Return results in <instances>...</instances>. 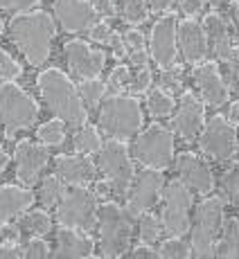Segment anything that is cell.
Wrapping results in <instances>:
<instances>
[{"mask_svg":"<svg viewBox=\"0 0 239 259\" xmlns=\"http://www.w3.org/2000/svg\"><path fill=\"white\" fill-rule=\"evenodd\" d=\"M129 83H131V70L127 66H117L108 74L106 88H111V91H124V88H129Z\"/></svg>","mask_w":239,"mask_h":259,"instance_id":"cell-38","label":"cell"},{"mask_svg":"<svg viewBox=\"0 0 239 259\" xmlns=\"http://www.w3.org/2000/svg\"><path fill=\"white\" fill-rule=\"evenodd\" d=\"M161 81V91L167 93H181L183 91V81H181V68L174 66V68H165L158 77Z\"/></svg>","mask_w":239,"mask_h":259,"instance_id":"cell-36","label":"cell"},{"mask_svg":"<svg viewBox=\"0 0 239 259\" xmlns=\"http://www.w3.org/2000/svg\"><path fill=\"white\" fill-rule=\"evenodd\" d=\"M203 29L210 36V46L212 52L217 54V59L221 63H230L239 59V48L235 46V38H232L230 29H228L226 21H223L219 14H208L206 21H203Z\"/></svg>","mask_w":239,"mask_h":259,"instance_id":"cell-20","label":"cell"},{"mask_svg":"<svg viewBox=\"0 0 239 259\" xmlns=\"http://www.w3.org/2000/svg\"><path fill=\"white\" fill-rule=\"evenodd\" d=\"M99 248L104 257H120L129 250L133 237V214L117 203H104L97 210Z\"/></svg>","mask_w":239,"mask_h":259,"instance_id":"cell-3","label":"cell"},{"mask_svg":"<svg viewBox=\"0 0 239 259\" xmlns=\"http://www.w3.org/2000/svg\"><path fill=\"white\" fill-rule=\"evenodd\" d=\"M151 86V72L149 68H138L136 72H131V83H129V91L133 95H142L149 91Z\"/></svg>","mask_w":239,"mask_h":259,"instance_id":"cell-39","label":"cell"},{"mask_svg":"<svg viewBox=\"0 0 239 259\" xmlns=\"http://www.w3.org/2000/svg\"><path fill=\"white\" fill-rule=\"evenodd\" d=\"M99 169L106 176V185L113 196H127L129 189H131L133 176H136L127 144L122 140L104 142L99 149Z\"/></svg>","mask_w":239,"mask_h":259,"instance_id":"cell-7","label":"cell"},{"mask_svg":"<svg viewBox=\"0 0 239 259\" xmlns=\"http://www.w3.org/2000/svg\"><path fill=\"white\" fill-rule=\"evenodd\" d=\"M203 126V104L192 93H183L178 102L176 115H174V128L183 140H194Z\"/></svg>","mask_w":239,"mask_h":259,"instance_id":"cell-22","label":"cell"},{"mask_svg":"<svg viewBox=\"0 0 239 259\" xmlns=\"http://www.w3.org/2000/svg\"><path fill=\"white\" fill-rule=\"evenodd\" d=\"M108 46L113 48V54H115L117 59H122V57H127V48H124V41L120 38V34L117 32H113V36H111V43Z\"/></svg>","mask_w":239,"mask_h":259,"instance_id":"cell-48","label":"cell"},{"mask_svg":"<svg viewBox=\"0 0 239 259\" xmlns=\"http://www.w3.org/2000/svg\"><path fill=\"white\" fill-rule=\"evenodd\" d=\"M52 9L63 32H91V27L97 23V9L91 5V0H52Z\"/></svg>","mask_w":239,"mask_h":259,"instance_id":"cell-13","label":"cell"},{"mask_svg":"<svg viewBox=\"0 0 239 259\" xmlns=\"http://www.w3.org/2000/svg\"><path fill=\"white\" fill-rule=\"evenodd\" d=\"M9 38L21 50L29 66H43L50 57L54 36V23L48 12H27L12 18L7 25Z\"/></svg>","mask_w":239,"mask_h":259,"instance_id":"cell-2","label":"cell"},{"mask_svg":"<svg viewBox=\"0 0 239 259\" xmlns=\"http://www.w3.org/2000/svg\"><path fill=\"white\" fill-rule=\"evenodd\" d=\"M48 255H50V246H48V241H43L41 237L29 239V243L25 246V257L38 259V257H48Z\"/></svg>","mask_w":239,"mask_h":259,"instance_id":"cell-42","label":"cell"},{"mask_svg":"<svg viewBox=\"0 0 239 259\" xmlns=\"http://www.w3.org/2000/svg\"><path fill=\"white\" fill-rule=\"evenodd\" d=\"M120 3V12H122L124 21L127 23H144L149 16V9H147V0H117Z\"/></svg>","mask_w":239,"mask_h":259,"instance_id":"cell-29","label":"cell"},{"mask_svg":"<svg viewBox=\"0 0 239 259\" xmlns=\"http://www.w3.org/2000/svg\"><path fill=\"white\" fill-rule=\"evenodd\" d=\"M221 192L230 198V203H239V165L228 167L221 174Z\"/></svg>","mask_w":239,"mask_h":259,"instance_id":"cell-35","label":"cell"},{"mask_svg":"<svg viewBox=\"0 0 239 259\" xmlns=\"http://www.w3.org/2000/svg\"><path fill=\"white\" fill-rule=\"evenodd\" d=\"M192 79H194V83H196L198 93H201V97L206 104H210V106L217 108V106H223V104L228 102L230 88L223 83L217 63H212V61L198 63L192 72Z\"/></svg>","mask_w":239,"mask_h":259,"instance_id":"cell-19","label":"cell"},{"mask_svg":"<svg viewBox=\"0 0 239 259\" xmlns=\"http://www.w3.org/2000/svg\"><path fill=\"white\" fill-rule=\"evenodd\" d=\"M176 16L158 18L151 27V41H149V54L156 61L158 68H174L176 66Z\"/></svg>","mask_w":239,"mask_h":259,"instance_id":"cell-14","label":"cell"},{"mask_svg":"<svg viewBox=\"0 0 239 259\" xmlns=\"http://www.w3.org/2000/svg\"><path fill=\"white\" fill-rule=\"evenodd\" d=\"M228 122L230 124H239V102L230 104V108H228Z\"/></svg>","mask_w":239,"mask_h":259,"instance_id":"cell-52","label":"cell"},{"mask_svg":"<svg viewBox=\"0 0 239 259\" xmlns=\"http://www.w3.org/2000/svg\"><path fill=\"white\" fill-rule=\"evenodd\" d=\"M178 7L183 9V14H187L190 18H194L196 14H201L203 0H178Z\"/></svg>","mask_w":239,"mask_h":259,"instance_id":"cell-46","label":"cell"},{"mask_svg":"<svg viewBox=\"0 0 239 259\" xmlns=\"http://www.w3.org/2000/svg\"><path fill=\"white\" fill-rule=\"evenodd\" d=\"M93 239L84 235L82 230L63 228L57 232V250L52 252L54 257H93Z\"/></svg>","mask_w":239,"mask_h":259,"instance_id":"cell-23","label":"cell"},{"mask_svg":"<svg viewBox=\"0 0 239 259\" xmlns=\"http://www.w3.org/2000/svg\"><path fill=\"white\" fill-rule=\"evenodd\" d=\"M133 257H147V259H156L158 252L153 250L149 243H142V246H136L133 248Z\"/></svg>","mask_w":239,"mask_h":259,"instance_id":"cell-49","label":"cell"},{"mask_svg":"<svg viewBox=\"0 0 239 259\" xmlns=\"http://www.w3.org/2000/svg\"><path fill=\"white\" fill-rule=\"evenodd\" d=\"M91 5L97 9V14H102V16H115L117 14V7L113 0H91Z\"/></svg>","mask_w":239,"mask_h":259,"instance_id":"cell-45","label":"cell"},{"mask_svg":"<svg viewBox=\"0 0 239 259\" xmlns=\"http://www.w3.org/2000/svg\"><path fill=\"white\" fill-rule=\"evenodd\" d=\"M66 138V131H63V122L61 119H52V122H46L43 126H38V140L48 147H59Z\"/></svg>","mask_w":239,"mask_h":259,"instance_id":"cell-31","label":"cell"},{"mask_svg":"<svg viewBox=\"0 0 239 259\" xmlns=\"http://www.w3.org/2000/svg\"><path fill=\"white\" fill-rule=\"evenodd\" d=\"M63 196V183L59 181L57 176H50L41 183L38 187V201H41L43 207H52L57 205V201Z\"/></svg>","mask_w":239,"mask_h":259,"instance_id":"cell-30","label":"cell"},{"mask_svg":"<svg viewBox=\"0 0 239 259\" xmlns=\"http://www.w3.org/2000/svg\"><path fill=\"white\" fill-rule=\"evenodd\" d=\"M228 18H230V25L239 38V3H232L230 7H228Z\"/></svg>","mask_w":239,"mask_h":259,"instance_id":"cell-50","label":"cell"},{"mask_svg":"<svg viewBox=\"0 0 239 259\" xmlns=\"http://www.w3.org/2000/svg\"><path fill=\"white\" fill-rule=\"evenodd\" d=\"M63 54H66L68 68H70L72 74H77L79 79H95L102 68L106 66V54L99 52V50H93L91 46H86L84 41H68L63 46Z\"/></svg>","mask_w":239,"mask_h":259,"instance_id":"cell-15","label":"cell"},{"mask_svg":"<svg viewBox=\"0 0 239 259\" xmlns=\"http://www.w3.org/2000/svg\"><path fill=\"white\" fill-rule=\"evenodd\" d=\"M163 187H165V178H163L161 169H142L138 176H133L131 189L127 194V210L133 217H140L142 212L151 210L156 205L158 196H161Z\"/></svg>","mask_w":239,"mask_h":259,"instance_id":"cell-12","label":"cell"},{"mask_svg":"<svg viewBox=\"0 0 239 259\" xmlns=\"http://www.w3.org/2000/svg\"><path fill=\"white\" fill-rule=\"evenodd\" d=\"M190 255H192V248L187 246L181 237L167 239V241H163L161 248H158V257H165V259H183Z\"/></svg>","mask_w":239,"mask_h":259,"instance_id":"cell-32","label":"cell"},{"mask_svg":"<svg viewBox=\"0 0 239 259\" xmlns=\"http://www.w3.org/2000/svg\"><path fill=\"white\" fill-rule=\"evenodd\" d=\"M232 91H237V93H239V83H237V86H235V88H232Z\"/></svg>","mask_w":239,"mask_h":259,"instance_id":"cell-55","label":"cell"},{"mask_svg":"<svg viewBox=\"0 0 239 259\" xmlns=\"http://www.w3.org/2000/svg\"><path fill=\"white\" fill-rule=\"evenodd\" d=\"M88 34H91V38H93L95 43L108 46V43H111V36H113V29H111V25H108V23L102 21V23H95V25H93Z\"/></svg>","mask_w":239,"mask_h":259,"instance_id":"cell-43","label":"cell"},{"mask_svg":"<svg viewBox=\"0 0 239 259\" xmlns=\"http://www.w3.org/2000/svg\"><path fill=\"white\" fill-rule=\"evenodd\" d=\"M221 3H223V0H210V5H215V7H219Z\"/></svg>","mask_w":239,"mask_h":259,"instance_id":"cell-54","label":"cell"},{"mask_svg":"<svg viewBox=\"0 0 239 259\" xmlns=\"http://www.w3.org/2000/svg\"><path fill=\"white\" fill-rule=\"evenodd\" d=\"M0 29H3V21H0Z\"/></svg>","mask_w":239,"mask_h":259,"instance_id":"cell-56","label":"cell"},{"mask_svg":"<svg viewBox=\"0 0 239 259\" xmlns=\"http://www.w3.org/2000/svg\"><path fill=\"white\" fill-rule=\"evenodd\" d=\"M133 156L151 169H165L174 160V133L163 124H151L133 142Z\"/></svg>","mask_w":239,"mask_h":259,"instance_id":"cell-9","label":"cell"},{"mask_svg":"<svg viewBox=\"0 0 239 259\" xmlns=\"http://www.w3.org/2000/svg\"><path fill=\"white\" fill-rule=\"evenodd\" d=\"M223 226V198L210 196L196 205L192 226V255L194 257H210L215 255L217 237Z\"/></svg>","mask_w":239,"mask_h":259,"instance_id":"cell-6","label":"cell"},{"mask_svg":"<svg viewBox=\"0 0 239 259\" xmlns=\"http://www.w3.org/2000/svg\"><path fill=\"white\" fill-rule=\"evenodd\" d=\"M138 230H140L142 243H156L163 235V221L156 214H151L147 210L140 214V226H138Z\"/></svg>","mask_w":239,"mask_h":259,"instance_id":"cell-27","label":"cell"},{"mask_svg":"<svg viewBox=\"0 0 239 259\" xmlns=\"http://www.w3.org/2000/svg\"><path fill=\"white\" fill-rule=\"evenodd\" d=\"M102 138H99V133L95 131L93 126H84L82 131L74 136L72 140V147L77 153H82V156H88V153H95L102 149Z\"/></svg>","mask_w":239,"mask_h":259,"instance_id":"cell-26","label":"cell"},{"mask_svg":"<svg viewBox=\"0 0 239 259\" xmlns=\"http://www.w3.org/2000/svg\"><path fill=\"white\" fill-rule=\"evenodd\" d=\"M41 0H0V9L3 12H29L32 7H38Z\"/></svg>","mask_w":239,"mask_h":259,"instance_id":"cell-41","label":"cell"},{"mask_svg":"<svg viewBox=\"0 0 239 259\" xmlns=\"http://www.w3.org/2000/svg\"><path fill=\"white\" fill-rule=\"evenodd\" d=\"M41 97L46 99L48 108L68 126H86L88 111L84 108L82 93L59 68H48L36 79Z\"/></svg>","mask_w":239,"mask_h":259,"instance_id":"cell-1","label":"cell"},{"mask_svg":"<svg viewBox=\"0 0 239 259\" xmlns=\"http://www.w3.org/2000/svg\"><path fill=\"white\" fill-rule=\"evenodd\" d=\"M7 160H9L7 153H5V151H3V147H0V174H3V171H5V167H7Z\"/></svg>","mask_w":239,"mask_h":259,"instance_id":"cell-53","label":"cell"},{"mask_svg":"<svg viewBox=\"0 0 239 259\" xmlns=\"http://www.w3.org/2000/svg\"><path fill=\"white\" fill-rule=\"evenodd\" d=\"M18 257H25V250L18 246V241L0 243V259H18Z\"/></svg>","mask_w":239,"mask_h":259,"instance_id":"cell-44","label":"cell"},{"mask_svg":"<svg viewBox=\"0 0 239 259\" xmlns=\"http://www.w3.org/2000/svg\"><path fill=\"white\" fill-rule=\"evenodd\" d=\"M97 196L86 187H72L66 196H61L57 210V221L63 228L91 232L97 226Z\"/></svg>","mask_w":239,"mask_h":259,"instance_id":"cell-8","label":"cell"},{"mask_svg":"<svg viewBox=\"0 0 239 259\" xmlns=\"http://www.w3.org/2000/svg\"><path fill=\"white\" fill-rule=\"evenodd\" d=\"M23 74V68L0 48V81H14Z\"/></svg>","mask_w":239,"mask_h":259,"instance_id":"cell-37","label":"cell"},{"mask_svg":"<svg viewBox=\"0 0 239 259\" xmlns=\"http://www.w3.org/2000/svg\"><path fill=\"white\" fill-rule=\"evenodd\" d=\"M149 7H151V12L156 14H163V12H169V7L174 5V0H147Z\"/></svg>","mask_w":239,"mask_h":259,"instance_id":"cell-51","label":"cell"},{"mask_svg":"<svg viewBox=\"0 0 239 259\" xmlns=\"http://www.w3.org/2000/svg\"><path fill=\"white\" fill-rule=\"evenodd\" d=\"M190 207H192V194L181 181L165 187L161 221L169 235L181 237L190 230Z\"/></svg>","mask_w":239,"mask_h":259,"instance_id":"cell-10","label":"cell"},{"mask_svg":"<svg viewBox=\"0 0 239 259\" xmlns=\"http://www.w3.org/2000/svg\"><path fill=\"white\" fill-rule=\"evenodd\" d=\"M79 93H82V97L86 99L88 108H95L97 104L102 102L104 95H106V83H102L97 77L95 79H84Z\"/></svg>","mask_w":239,"mask_h":259,"instance_id":"cell-33","label":"cell"},{"mask_svg":"<svg viewBox=\"0 0 239 259\" xmlns=\"http://www.w3.org/2000/svg\"><path fill=\"white\" fill-rule=\"evenodd\" d=\"M176 174H178V181L190 189V192L210 194L212 189H215V176H212L210 167H208L198 156H194V153H190V151L178 153Z\"/></svg>","mask_w":239,"mask_h":259,"instance_id":"cell-17","label":"cell"},{"mask_svg":"<svg viewBox=\"0 0 239 259\" xmlns=\"http://www.w3.org/2000/svg\"><path fill=\"white\" fill-rule=\"evenodd\" d=\"M99 126L106 136L122 142L129 138H136L142 126L140 102L136 97H127V95L108 97L99 111Z\"/></svg>","mask_w":239,"mask_h":259,"instance_id":"cell-4","label":"cell"},{"mask_svg":"<svg viewBox=\"0 0 239 259\" xmlns=\"http://www.w3.org/2000/svg\"><path fill=\"white\" fill-rule=\"evenodd\" d=\"M54 176L70 187H86L95 181V165L86 156H59L54 160Z\"/></svg>","mask_w":239,"mask_h":259,"instance_id":"cell-21","label":"cell"},{"mask_svg":"<svg viewBox=\"0 0 239 259\" xmlns=\"http://www.w3.org/2000/svg\"><path fill=\"white\" fill-rule=\"evenodd\" d=\"M198 149L203 156L212 160H228L237 151V131L235 124H230L226 117L215 115L206 124L201 138H198Z\"/></svg>","mask_w":239,"mask_h":259,"instance_id":"cell-11","label":"cell"},{"mask_svg":"<svg viewBox=\"0 0 239 259\" xmlns=\"http://www.w3.org/2000/svg\"><path fill=\"white\" fill-rule=\"evenodd\" d=\"M176 41L187 63L196 66L208 57V34L203 25L194 18H185L176 25Z\"/></svg>","mask_w":239,"mask_h":259,"instance_id":"cell-18","label":"cell"},{"mask_svg":"<svg viewBox=\"0 0 239 259\" xmlns=\"http://www.w3.org/2000/svg\"><path fill=\"white\" fill-rule=\"evenodd\" d=\"M0 239L3 241H18L21 239V228L12 226V223H5V226H0Z\"/></svg>","mask_w":239,"mask_h":259,"instance_id":"cell-47","label":"cell"},{"mask_svg":"<svg viewBox=\"0 0 239 259\" xmlns=\"http://www.w3.org/2000/svg\"><path fill=\"white\" fill-rule=\"evenodd\" d=\"M147 108L151 117H167L174 113V99L165 91H153L147 99Z\"/></svg>","mask_w":239,"mask_h":259,"instance_id":"cell-28","label":"cell"},{"mask_svg":"<svg viewBox=\"0 0 239 259\" xmlns=\"http://www.w3.org/2000/svg\"><path fill=\"white\" fill-rule=\"evenodd\" d=\"M38 117V106L21 86L12 81L0 83V124L5 136L14 138L18 131L29 128Z\"/></svg>","mask_w":239,"mask_h":259,"instance_id":"cell-5","label":"cell"},{"mask_svg":"<svg viewBox=\"0 0 239 259\" xmlns=\"http://www.w3.org/2000/svg\"><path fill=\"white\" fill-rule=\"evenodd\" d=\"M14 162H16V181L25 187H32L38 181L43 167L48 165V149L34 144L32 140H23L16 144Z\"/></svg>","mask_w":239,"mask_h":259,"instance_id":"cell-16","label":"cell"},{"mask_svg":"<svg viewBox=\"0 0 239 259\" xmlns=\"http://www.w3.org/2000/svg\"><path fill=\"white\" fill-rule=\"evenodd\" d=\"M219 257H239V219H228L221 226V241L215 246Z\"/></svg>","mask_w":239,"mask_h":259,"instance_id":"cell-25","label":"cell"},{"mask_svg":"<svg viewBox=\"0 0 239 259\" xmlns=\"http://www.w3.org/2000/svg\"><path fill=\"white\" fill-rule=\"evenodd\" d=\"M34 203V194L25 187L5 185L0 187V223L12 221L18 214H25Z\"/></svg>","mask_w":239,"mask_h":259,"instance_id":"cell-24","label":"cell"},{"mask_svg":"<svg viewBox=\"0 0 239 259\" xmlns=\"http://www.w3.org/2000/svg\"><path fill=\"white\" fill-rule=\"evenodd\" d=\"M23 223H25V228H27L32 235H36V237H43V235H48V232L52 230V219H50V214L43 212V210L29 212L27 217H25Z\"/></svg>","mask_w":239,"mask_h":259,"instance_id":"cell-34","label":"cell"},{"mask_svg":"<svg viewBox=\"0 0 239 259\" xmlns=\"http://www.w3.org/2000/svg\"><path fill=\"white\" fill-rule=\"evenodd\" d=\"M122 41H124V48H127V57L133 52H144V50H147L142 32H138V29H127V32L122 34Z\"/></svg>","mask_w":239,"mask_h":259,"instance_id":"cell-40","label":"cell"}]
</instances>
